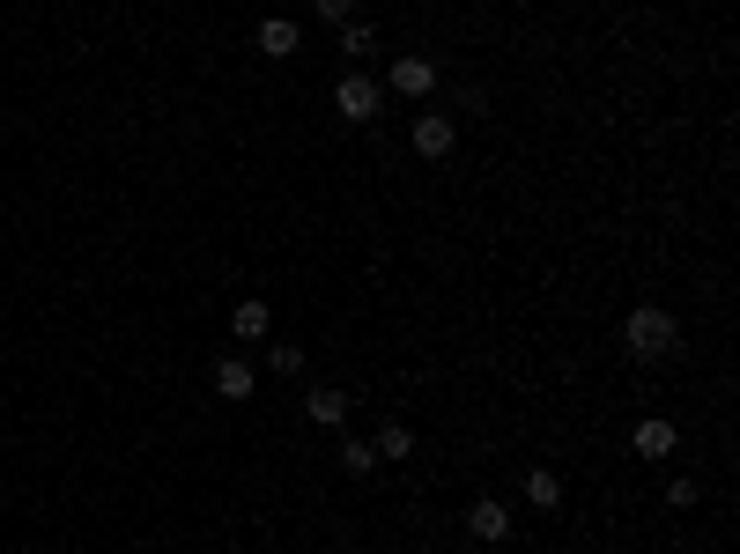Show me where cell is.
Segmentation results:
<instances>
[{
  "label": "cell",
  "mask_w": 740,
  "mask_h": 554,
  "mask_svg": "<svg viewBox=\"0 0 740 554\" xmlns=\"http://www.w3.org/2000/svg\"><path fill=\"white\" fill-rule=\"evenodd\" d=\"M341 466L356 481H370V473H378V451H370V444H341Z\"/></svg>",
  "instance_id": "9a60e30c"
},
{
  "label": "cell",
  "mask_w": 740,
  "mask_h": 554,
  "mask_svg": "<svg viewBox=\"0 0 740 554\" xmlns=\"http://www.w3.org/2000/svg\"><path fill=\"white\" fill-rule=\"evenodd\" d=\"M526 503H533V510H556V503H563V481H556L548 466H533V473H526Z\"/></svg>",
  "instance_id": "8fae6325"
},
{
  "label": "cell",
  "mask_w": 740,
  "mask_h": 554,
  "mask_svg": "<svg viewBox=\"0 0 740 554\" xmlns=\"http://www.w3.org/2000/svg\"><path fill=\"white\" fill-rule=\"evenodd\" d=\"M370 451H378V458H408V451H415V436L400 429V422H385V429H378V444H370Z\"/></svg>",
  "instance_id": "4fadbf2b"
},
{
  "label": "cell",
  "mask_w": 740,
  "mask_h": 554,
  "mask_svg": "<svg viewBox=\"0 0 740 554\" xmlns=\"http://www.w3.org/2000/svg\"><path fill=\"white\" fill-rule=\"evenodd\" d=\"M215 392H222V399H252V362L222 355V362H215Z\"/></svg>",
  "instance_id": "30bf717a"
},
{
  "label": "cell",
  "mask_w": 740,
  "mask_h": 554,
  "mask_svg": "<svg viewBox=\"0 0 740 554\" xmlns=\"http://www.w3.org/2000/svg\"><path fill=\"white\" fill-rule=\"evenodd\" d=\"M452 148H459V126L444 119V111H422V119H415V156L437 163V156H452Z\"/></svg>",
  "instance_id": "277c9868"
},
{
  "label": "cell",
  "mask_w": 740,
  "mask_h": 554,
  "mask_svg": "<svg viewBox=\"0 0 740 554\" xmlns=\"http://www.w3.org/2000/svg\"><path fill=\"white\" fill-rule=\"evenodd\" d=\"M630 444H637V458H674V444H681V436H674V422H637V436H630Z\"/></svg>",
  "instance_id": "9c48e42d"
},
{
  "label": "cell",
  "mask_w": 740,
  "mask_h": 554,
  "mask_svg": "<svg viewBox=\"0 0 740 554\" xmlns=\"http://www.w3.org/2000/svg\"><path fill=\"white\" fill-rule=\"evenodd\" d=\"M467 532L474 540H511V510L496 503V496H482V503H467Z\"/></svg>",
  "instance_id": "5b68a950"
},
{
  "label": "cell",
  "mask_w": 740,
  "mask_h": 554,
  "mask_svg": "<svg viewBox=\"0 0 740 554\" xmlns=\"http://www.w3.org/2000/svg\"><path fill=\"white\" fill-rule=\"evenodd\" d=\"M311 8H319V23H334V30L356 15V0H311Z\"/></svg>",
  "instance_id": "2e32d148"
},
{
  "label": "cell",
  "mask_w": 740,
  "mask_h": 554,
  "mask_svg": "<svg viewBox=\"0 0 740 554\" xmlns=\"http://www.w3.org/2000/svg\"><path fill=\"white\" fill-rule=\"evenodd\" d=\"M304 414H311V422H319V429H341V414H348L341 385H311V399H304Z\"/></svg>",
  "instance_id": "ba28073f"
},
{
  "label": "cell",
  "mask_w": 740,
  "mask_h": 554,
  "mask_svg": "<svg viewBox=\"0 0 740 554\" xmlns=\"http://www.w3.org/2000/svg\"><path fill=\"white\" fill-rule=\"evenodd\" d=\"M385 82H393V97H430V89H437V67H430L422 52H400Z\"/></svg>",
  "instance_id": "3957f363"
},
{
  "label": "cell",
  "mask_w": 740,
  "mask_h": 554,
  "mask_svg": "<svg viewBox=\"0 0 740 554\" xmlns=\"http://www.w3.org/2000/svg\"><path fill=\"white\" fill-rule=\"evenodd\" d=\"M341 52H348V60H370V52H378V30H370V23H348L341 30Z\"/></svg>",
  "instance_id": "5bb4252c"
},
{
  "label": "cell",
  "mask_w": 740,
  "mask_h": 554,
  "mask_svg": "<svg viewBox=\"0 0 740 554\" xmlns=\"http://www.w3.org/2000/svg\"><path fill=\"white\" fill-rule=\"evenodd\" d=\"M267 370H274V377H304V348L274 340V348H267Z\"/></svg>",
  "instance_id": "7c38bea8"
},
{
  "label": "cell",
  "mask_w": 740,
  "mask_h": 554,
  "mask_svg": "<svg viewBox=\"0 0 740 554\" xmlns=\"http://www.w3.org/2000/svg\"><path fill=\"white\" fill-rule=\"evenodd\" d=\"M230 333H237V340H267V333H274L267 303H260V296H245V303H237V311H230Z\"/></svg>",
  "instance_id": "52a82bcc"
},
{
  "label": "cell",
  "mask_w": 740,
  "mask_h": 554,
  "mask_svg": "<svg viewBox=\"0 0 740 554\" xmlns=\"http://www.w3.org/2000/svg\"><path fill=\"white\" fill-rule=\"evenodd\" d=\"M622 348L637 362H659L681 348V326H674V311H659V303H637V311L622 318Z\"/></svg>",
  "instance_id": "6da1fadb"
},
{
  "label": "cell",
  "mask_w": 740,
  "mask_h": 554,
  "mask_svg": "<svg viewBox=\"0 0 740 554\" xmlns=\"http://www.w3.org/2000/svg\"><path fill=\"white\" fill-rule=\"evenodd\" d=\"M334 104H341V119H348V126H370L378 111H385V97H378V82H370V74H341Z\"/></svg>",
  "instance_id": "7a4b0ae2"
},
{
  "label": "cell",
  "mask_w": 740,
  "mask_h": 554,
  "mask_svg": "<svg viewBox=\"0 0 740 554\" xmlns=\"http://www.w3.org/2000/svg\"><path fill=\"white\" fill-rule=\"evenodd\" d=\"M252 45L267 52V60H289V52H296V23H289V15H267V23L252 30Z\"/></svg>",
  "instance_id": "8992f818"
}]
</instances>
